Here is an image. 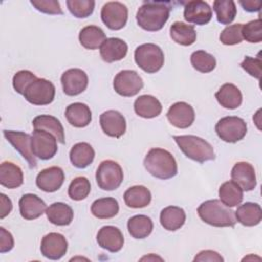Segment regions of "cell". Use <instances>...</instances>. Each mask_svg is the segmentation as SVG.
I'll return each mask as SVG.
<instances>
[{"instance_id": "18", "label": "cell", "mask_w": 262, "mask_h": 262, "mask_svg": "<svg viewBox=\"0 0 262 262\" xmlns=\"http://www.w3.org/2000/svg\"><path fill=\"white\" fill-rule=\"evenodd\" d=\"M64 181V173L61 168L53 166L43 169L36 177V185L45 192L58 190Z\"/></svg>"}, {"instance_id": "41", "label": "cell", "mask_w": 262, "mask_h": 262, "mask_svg": "<svg viewBox=\"0 0 262 262\" xmlns=\"http://www.w3.org/2000/svg\"><path fill=\"white\" fill-rule=\"evenodd\" d=\"M67 6L74 16L84 18L92 14L95 2L93 0H68Z\"/></svg>"}, {"instance_id": "45", "label": "cell", "mask_w": 262, "mask_h": 262, "mask_svg": "<svg viewBox=\"0 0 262 262\" xmlns=\"http://www.w3.org/2000/svg\"><path fill=\"white\" fill-rule=\"evenodd\" d=\"M31 4L39 11L46 14H62V9L57 0H31Z\"/></svg>"}, {"instance_id": "11", "label": "cell", "mask_w": 262, "mask_h": 262, "mask_svg": "<svg viewBox=\"0 0 262 262\" xmlns=\"http://www.w3.org/2000/svg\"><path fill=\"white\" fill-rule=\"evenodd\" d=\"M101 20L111 30H121L128 19V8L119 1L106 2L101 8Z\"/></svg>"}, {"instance_id": "1", "label": "cell", "mask_w": 262, "mask_h": 262, "mask_svg": "<svg viewBox=\"0 0 262 262\" xmlns=\"http://www.w3.org/2000/svg\"><path fill=\"white\" fill-rule=\"evenodd\" d=\"M170 3L164 1H145L138 8L136 20L138 26L148 32L160 31L170 15Z\"/></svg>"}, {"instance_id": "36", "label": "cell", "mask_w": 262, "mask_h": 262, "mask_svg": "<svg viewBox=\"0 0 262 262\" xmlns=\"http://www.w3.org/2000/svg\"><path fill=\"white\" fill-rule=\"evenodd\" d=\"M91 213L98 219H110L119 213L118 201L114 198H101L91 205Z\"/></svg>"}, {"instance_id": "19", "label": "cell", "mask_w": 262, "mask_h": 262, "mask_svg": "<svg viewBox=\"0 0 262 262\" xmlns=\"http://www.w3.org/2000/svg\"><path fill=\"white\" fill-rule=\"evenodd\" d=\"M230 176L232 181L245 191L253 190L257 185L255 169L248 162H237L232 167Z\"/></svg>"}, {"instance_id": "37", "label": "cell", "mask_w": 262, "mask_h": 262, "mask_svg": "<svg viewBox=\"0 0 262 262\" xmlns=\"http://www.w3.org/2000/svg\"><path fill=\"white\" fill-rule=\"evenodd\" d=\"M219 198L225 206L235 207L243 201V189L234 181H226L219 187Z\"/></svg>"}, {"instance_id": "34", "label": "cell", "mask_w": 262, "mask_h": 262, "mask_svg": "<svg viewBox=\"0 0 262 262\" xmlns=\"http://www.w3.org/2000/svg\"><path fill=\"white\" fill-rule=\"evenodd\" d=\"M106 40L104 32L97 26L84 27L79 33V41L81 45L90 50L97 49Z\"/></svg>"}, {"instance_id": "48", "label": "cell", "mask_w": 262, "mask_h": 262, "mask_svg": "<svg viewBox=\"0 0 262 262\" xmlns=\"http://www.w3.org/2000/svg\"><path fill=\"white\" fill-rule=\"evenodd\" d=\"M193 261H209V262H222L223 258L217 252L212 250L201 251L193 259Z\"/></svg>"}, {"instance_id": "4", "label": "cell", "mask_w": 262, "mask_h": 262, "mask_svg": "<svg viewBox=\"0 0 262 262\" xmlns=\"http://www.w3.org/2000/svg\"><path fill=\"white\" fill-rule=\"evenodd\" d=\"M173 139L180 150L190 160L205 163L215 159L213 146L205 139L195 135H176Z\"/></svg>"}, {"instance_id": "49", "label": "cell", "mask_w": 262, "mask_h": 262, "mask_svg": "<svg viewBox=\"0 0 262 262\" xmlns=\"http://www.w3.org/2000/svg\"><path fill=\"white\" fill-rule=\"evenodd\" d=\"M0 201H1V214H0V218L3 219L5 216H7L11 210H12V203L11 200L6 196L4 193L0 194Z\"/></svg>"}, {"instance_id": "15", "label": "cell", "mask_w": 262, "mask_h": 262, "mask_svg": "<svg viewBox=\"0 0 262 262\" xmlns=\"http://www.w3.org/2000/svg\"><path fill=\"white\" fill-rule=\"evenodd\" d=\"M195 118L193 107L184 101L172 104L167 112V119L176 128L185 129L191 126Z\"/></svg>"}, {"instance_id": "13", "label": "cell", "mask_w": 262, "mask_h": 262, "mask_svg": "<svg viewBox=\"0 0 262 262\" xmlns=\"http://www.w3.org/2000/svg\"><path fill=\"white\" fill-rule=\"evenodd\" d=\"M41 254L50 260L62 258L68 251V242L66 237L57 232H50L43 236L40 246Z\"/></svg>"}, {"instance_id": "32", "label": "cell", "mask_w": 262, "mask_h": 262, "mask_svg": "<svg viewBox=\"0 0 262 262\" xmlns=\"http://www.w3.org/2000/svg\"><path fill=\"white\" fill-rule=\"evenodd\" d=\"M124 201L129 208H144L149 205L151 193L149 189L143 185H134L125 191Z\"/></svg>"}, {"instance_id": "21", "label": "cell", "mask_w": 262, "mask_h": 262, "mask_svg": "<svg viewBox=\"0 0 262 262\" xmlns=\"http://www.w3.org/2000/svg\"><path fill=\"white\" fill-rule=\"evenodd\" d=\"M19 213L26 220H34L39 218L46 211L45 202L36 194L26 193L18 202Z\"/></svg>"}, {"instance_id": "42", "label": "cell", "mask_w": 262, "mask_h": 262, "mask_svg": "<svg viewBox=\"0 0 262 262\" xmlns=\"http://www.w3.org/2000/svg\"><path fill=\"white\" fill-rule=\"evenodd\" d=\"M243 39L250 43H260L262 41V21L261 18L251 20L242 27Z\"/></svg>"}, {"instance_id": "35", "label": "cell", "mask_w": 262, "mask_h": 262, "mask_svg": "<svg viewBox=\"0 0 262 262\" xmlns=\"http://www.w3.org/2000/svg\"><path fill=\"white\" fill-rule=\"evenodd\" d=\"M127 227L132 237L136 239H142L151 233L154 223L151 219L146 215H135L128 220Z\"/></svg>"}, {"instance_id": "23", "label": "cell", "mask_w": 262, "mask_h": 262, "mask_svg": "<svg viewBox=\"0 0 262 262\" xmlns=\"http://www.w3.org/2000/svg\"><path fill=\"white\" fill-rule=\"evenodd\" d=\"M64 115L68 122L76 128H84L88 126L92 119L89 106L82 102H74L68 105Z\"/></svg>"}, {"instance_id": "31", "label": "cell", "mask_w": 262, "mask_h": 262, "mask_svg": "<svg viewBox=\"0 0 262 262\" xmlns=\"http://www.w3.org/2000/svg\"><path fill=\"white\" fill-rule=\"evenodd\" d=\"M95 151L93 147L87 142L76 143L70 151V160L73 166L78 169L88 167L94 160Z\"/></svg>"}, {"instance_id": "7", "label": "cell", "mask_w": 262, "mask_h": 262, "mask_svg": "<svg viewBox=\"0 0 262 262\" xmlns=\"http://www.w3.org/2000/svg\"><path fill=\"white\" fill-rule=\"evenodd\" d=\"M215 131L221 140L234 143L242 140L246 136L247 124L239 117L228 116L221 118L217 122Z\"/></svg>"}, {"instance_id": "24", "label": "cell", "mask_w": 262, "mask_h": 262, "mask_svg": "<svg viewBox=\"0 0 262 262\" xmlns=\"http://www.w3.org/2000/svg\"><path fill=\"white\" fill-rule=\"evenodd\" d=\"M215 97L221 106L228 110L237 108L243 101L241 90L231 83L223 84L215 93Z\"/></svg>"}, {"instance_id": "44", "label": "cell", "mask_w": 262, "mask_h": 262, "mask_svg": "<svg viewBox=\"0 0 262 262\" xmlns=\"http://www.w3.org/2000/svg\"><path fill=\"white\" fill-rule=\"evenodd\" d=\"M37 79V77L35 76V74H33L30 71L27 70H23V71H18L17 73H15V75L13 76L12 79V85L14 90L19 93L23 94L25 93V90L27 89V87Z\"/></svg>"}, {"instance_id": "33", "label": "cell", "mask_w": 262, "mask_h": 262, "mask_svg": "<svg viewBox=\"0 0 262 262\" xmlns=\"http://www.w3.org/2000/svg\"><path fill=\"white\" fill-rule=\"evenodd\" d=\"M170 36L174 42L182 46H189L196 40L194 27L182 21H175L171 25Z\"/></svg>"}, {"instance_id": "29", "label": "cell", "mask_w": 262, "mask_h": 262, "mask_svg": "<svg viewBox=\"0 0 262 262\" xmlns=\"http://www.w3.org/2000/svg\"><path fill=\"white\" fill-rule=\"evenodd\" d=\"M32 124L34 129L45 130L53 134L61 144L64 143V130L57 118L50 115H40L34 118Z\"/></svg>"}, {"instance_id": "17", "label": "cell", "mask_w": 262, "mask_h": 262, "mask_svg": "<svg viewBox=\"0 0 262 262\" xmlns=\"http://www.w3.org/2000/svg\"><path fill=\"white\" fill-rule=\"evenodd\" d=\"M183 17L190 24L199 26L207 25L212 18V8L205 1H188L184 6Z\"/></svg>"}, {"instance_id": "9", "label": "cell", "mask_w": 262, "mask_h": 262, "mask_svg": "<svg viewBox=\"0 0 262 262\" xmlns=\"http://www.w3.org/2000/svg\"><path fill=\"white\" fill-rule=\"evenodd\" d=\"M31 144L34 156L43 161L53 158L57 152V139L45 130L34 129Z\"/></svg>"}, {"instance_id": "47", "label": "cell", "mask_w": 262, "mask_h": 262, "mask_svg": "<svg viewBox=\"0 0 262 262\" xmlns=\"http://www.w3.org/2000/svg\"><path fill=\"white\" fill-rule=\"evenodd\" d=\"M14 241L12 234L5 228L0 227V253H6L12 250Z\"/></svg>"}, {"instance_id": "10", "label": "cell", "mask_w": 262, "mask_h": 262, "mask_svg": "<svg viewBox=\"0 0 262 262\" xmlns=\"http://www.w3.org/2000/svg\"><path fill=\"white\" fill-rule=\"evenodd\" d=\"M115 91L125 97L136 95L143 87V81L137 72L132 70H123L119 72L114 79Z\"/></svg>"}, {"instance_id": "16", "label": "cell", "mask_w": 262, "mask_h": 262, "mask_svg": "<svg viewBox=\"0 0 262 262\" xmlns=\"http://www.w3.org/2000/svg\"><path fill=\"white\" fill-rule=\"evenodd\" d=\"M99 123L103 133L111 137L120 138L126 131V120L124 116L115 110L103 112L99 117Z\"/></svg>"}, {"instance_id": "8", "label": "cell", "mask_w": 262, "mask_h": 262, "mask_svg": "<svg viewBox=\"0 0 262 262\" xmlns=\"http://www.w3.org/2000/svg\"><path fill=\"white\" fill-rule=\"evenodd\" d=\"M24 96L27 101L34 105H46L53 101L55 87L52 82L43 78H37L27 87Z\"/></svg>"}, {"instance_id": "22", "label": "cell", "mask_w": 262, "mask_h": 262, "mask_svg": "<svg viewBox=\"0 0 262 262\" xmlns=\"http://www.w3.org/2000/svg\"><path fill=\"white\" fill-rule=\"evenodd\" d=\"M127 51V43L120 38H107L99 49L100 56L105 62H114L123 59Z\"/></svg>"}, {"instance_id": "14", "label": "cell", "mask_w": 262, "mask_h": 262, "mask_svg": "<svg viewBox=\"0 0 262 262\" xmlns=\"http://www.w3.org/2000/svg\"><path fill=\"white\" fill-rule=\"evenodd\" d=\"M63 92L69 96L82 93L88 86V76L81 69H70L60 78Z\"/></svg>"}, {"instance_id": "5", "label": "cell", "mask_w": 262, "mask_h": 262, "mask_svg": "<svg viewBox=\"0 0 262 262\" xmlns=\"http://www.w3.org/2000/svg\"><path fill=\"white\" fill-rule=\"evenodd\" d=\"M136 64L145 73L154 74L164 66V52L160 46L152 43L139 45L134 51Z\"/></svg>"}, {"instance_id": "26", "label": "cell", "mask_w": 262, "mask_h": 262, "mask_svg": "<svg viewBox=\"0 0 262 262\" xmlns=\"http://www.w3.org/2000/svg\"><path fill=\"white\" fill-rule=\"evenodd\" d=\"M186 219L185 212L182 208L177 206H168L161 211L160 222L161 225L169 231L180 229Z\"/></svg>"}, {"instance_id": "30", "label": "cell", "mask_w": 262, "mask_h": 262, "mask_svg": "<svg viewBox=\"0 0 262 262\" xmlns=\"http://www.w3.org/2000/svg\"><path fill=\"white\" fill-rule=\"evenodd\" d=\"M47 219L54 225L66 226L71 224L74 218L73 209L61 202H56L51 204L46 209Z\"/></svg>"}, {"instance_id": "50", "label": "cell", "mask_w": 262, "mask_h": 262, "mask_svg": "<svg viewBox=\"0 0 262 262\" xmlns=\"http://www.w3.org/2000/svg\"><path fill=\"white\" fill-rule=\"evenodd\" d=\"M239 4L243 6V8L248 12H255L259 11L262 6V2L260 0H246V1H239Z\"/></svg>"}, {"instance_id": "27", "label": "cell", "mask_w": 262, "mask_h": 262, "mask_svg": "<svg viewBox=\"0 0 262 262\" xmlns=\"http://www.w3.org/2000/svg\"><path fill=\"white\" fill-rule=\"evenodd\" d=\"M162 108L160 100L152 95H141L134 101V111L136 115L144 119L158 117L161 114Z\"/></svg>"}, {"instance_id": "25", "label": "cell", "mask_w": 262, "mask_h": 262, "mask_svg": "<svg viewBox=\"0 0 262 262\" xmlns=\"http://www.w3.org/2000/svg\"><path fill=\"white\" fill-rule=\"evenodd\" d=\"M235 219L244 226H256L262 220V210L259 204L247 202L237 207L234 212Z\"/></svg>"}, {"instance_id": "28", "label": "cell", "mask_w": 262, "mask_h": 262, "mask_svg": "<svg viewBox=\"0 0 262 262\" xmlns=\"http://www.w3.org/2000/svg\"><path fill=\"white\" fill-rule=\"evenodd\" d=\"M23 182L24 174L17 165L11 162H3L0 165V183L2 186L12 189L19 187Z\"/></svg>"}, {"instance_id": "2", "label": "cell", "mask_w": 262, "mask_h": 262, "mask_svg": "<svg viewBox=\"0 0 262 262\" xmlns=\"http://www.w3.org/2000/svg\"><path fill=\"white\" fill-rule=\"evenodd\" d=\"M143 165L147 172L159 179H170L177 174L175 158L164 148H151L145 156Z\"/></svg>"}, {"instance_id": "3", "label": "cell", "mask_w": 262, "mask_h": 262, "mask_svg": "<svg viewBox=\"0 0 262 262\" xmlns=\"http://www.w3.org/2000/svg\"><path fill=\"white\" fill-rule=\"evenodd\" d=\"M199 217L215 227H232L236 223L234 212L220 200H208L198 208Z\"/></svg>"}, {"instance_id": "6", "label": "cell", "mask_w": 262, "mask_h": 262, "mask_svg": "<svg viewBox=\"0 0 262 262\" xmlns=\"http://www.w3.org/2000/svg\"><path fill=\"white\" fill-rule=\"evenodd\" d=\"M96 183L102 190L117 189L124 178L121 166L112 160L102 161L96 170Z\"/></svg>"}, {"instance_id": "12", "label": "cell", "mask_w": 262, "mask_h": 262, "mask_svg": "<svg viewBox=\"0 0 262 262\" xmlns=\"http://www.w3.org/2000/svg\"><path fill=\"white\" fill-rule=\"evenodd\" d=\"M3 135L8 142L21 155V157L28 162L31 169L37 167L36 158L32 151V136L21 131L3 130Z\"/></svg>"}, {"instance_id": "38", "label": "cell", "mask_w": 262, "mask_h": 262, "mask_svg": "<svg viewBox=\"0 0 262 262\" xmlns=\"http://www.w3.org/2000/svg\"><path fill=\"white\" fill-rule=\"evenodd\" d=\"M213 9L217 20L222 25H229L236 15V6L232 0H216L213 3Z\"/></svg>"}, {"instance_id": "46", "label": "cell", "mask_w": 262, "mask_h": 262, "mask_svg": "<svg viewBox=\"0 0 262 262\" xmlns=\"http://www.w3.org/2000/svg\"><path fill=\"white\" fill-rule=\"evenodd\" d=\"M241 67L252 77L256 79L261 78V69H262V61L258 57H251V56H246L245 59L242 61Z\"/></svg>"}, {"instance_id": "40", "label": "cell", "mask_w": 262, "mask_h": 262, "mask_svg": "<svg viewBox=\"0 0 262 262\" xmlns=\"http://www.w3.org/2000/svg\"><path fill=\"white\" fill-rule=\"evenodd\" d=\"M90 190H91L90 181L84 176H79L74 178L70 183L68 193L72 200L82 201L88 196V194L90 193Z\"/></svg>"}, {"instance_id": "39", "label": "cell", "mask_w": 262, "mask_h": 262, "mask_svg": "<svg viewBox=\"0 0 262 262\" xmlns=\"http://www.w3.org/2000/svg\"><path fill=\"white\" fill-rule=\"evenodd\" d=\"M190 62L193 69L201 73H210L216 67L215 57L204 50H198L192 52V54L190 55Z\"/></svg>"}, {"instance_id": "43", "label": "cell", "mask_w": 262, "mask_h": 262, "mask_svg": "<svg viewBox=\"0 0 262 262\" xmlns=\"http://www.w3.org/2000/svg\"><path fill=\"white\" fill-rule=\"evenodd\" d=\"M242 27H243V24H234L231 26H227L220 33L219 39L221 43L224 45L239 44L243 41Z\"/></svg>"}, {"instance_id": "20", "label": "cell", "mask_w": 262, "mask_h": 262, "mask_svg": "<svg viewBox=\"0 0 262 262\" xmlns=\"http://www.w3.org/2000/svg\"><path fill=\"white\" fill-rule=\"evenodd\" d=\"M97 244L102 249L112 253L119 252L124 246V236L121 230L112 225L101 227L96 235Z\"/></svg>"}]
</instances>
